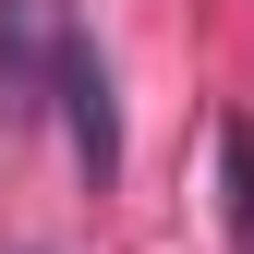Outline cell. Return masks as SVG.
<instances>
[{
	"label": "cell",
	"instance_id": "cell-1",
	"mask_svg": "<svg viewBox=\"0 0 254 254\" xmlns=\"http://www.w3.org/2000/svg\"><path fill=\"white\" fill-rule=\"evenodd\" d=\"M61 73H73V0H0V133L61 109Z\"/></svg>",
	"mask_w": 254,
	"mask_h": 254
},
{
	"label": "cell",
	"instance_id": "cell-2",
	"mask_svg": "<svg viewBox=\"0 0 254 254\" xmlns=\"http://www.w3.org/2000/svg\"><path fill=\"white\" fill-rule=\"evenodd\" d=\"M61 121H73V170L109 194V182H121V109H109V61L85 37H73V73H61Z\"/></svg>",
	"mask_w": 254,
	"mask_h": 254
},
{
	"label": "cell",
	"instance_id": "cell-3",
	"mask_svg": "<svg viewBox=\"0 0 254 254\" xmlns=\"http://www.w3.org/2000/svg\"><path fill=\"white\" fill-rule=\"evenodd\" d=\"M218 218L230 254H254V121H218Z\"/></svg>",
	"mask_w": 254,
	"mask_h": 254
}]
</instances>
